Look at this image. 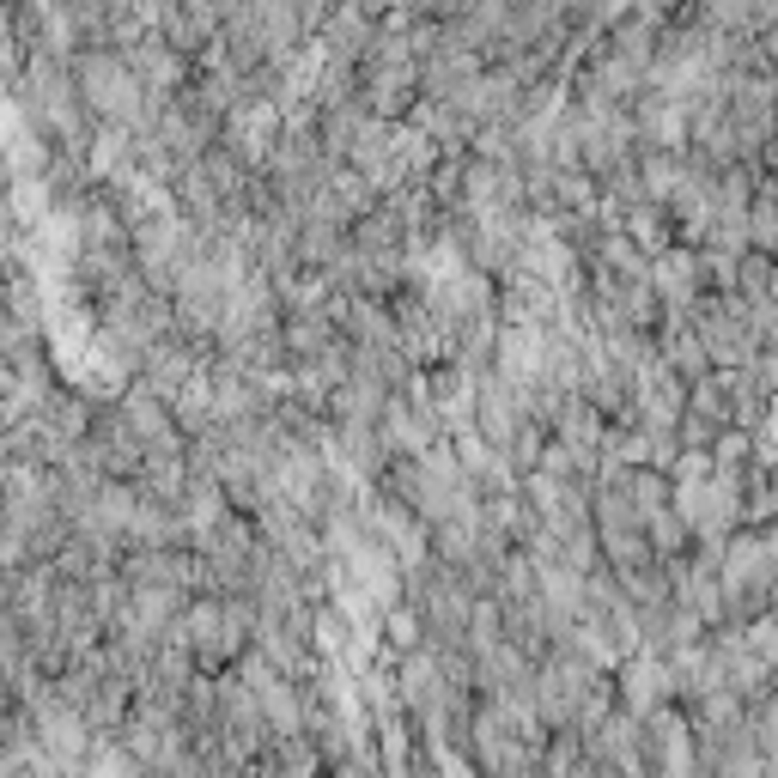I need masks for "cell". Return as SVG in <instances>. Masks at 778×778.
<instances>
[{
	"instance_id": "cell-1",
	"label": "cell",
	"mask_w": 778,
	"mask_h": 778,
	"mask_svg": "<svg viewBox=\"0 0 778 778\" xmlns=\"http://www.w3.org/2000/svg\"><path fill=\"white\" fill-rule=\"evenodd\" d=\"M651 280L663 287V298H669V305H687V298H694V287H699V256H687V249H656Z\"/></svg>"
},
{
	"instance_id": "cell-2",
	"label": "cell",
	"mask_w": 778,
	"mask_h": 778,
	"mask_svg": "<svg viewBox=\"0 0 778 778\" xmlns=\"http://www.w3.org/2000/svg\"><path fill=\"white\" fill-rule=\"evenodd\" d=\"M384 627H389V638H395L402 651H413V638H420V620H413L408 608H395V615H384Z\"/></svg>"
},
{
	"instance_id": "cell-3",
	"label": "cell",
	"mask_w": 778,
	"mask_h": 778,
	"mask_svg": "<svg viewBox=\"0 0 778 778\" xmlns=\"http://www.w3.org/2000/svg\"><path fill=\"white\" fill-rule=\"evenodd\" d=\"M754 249H773V201H754Z\"/></svg>"
}]
</instances>
